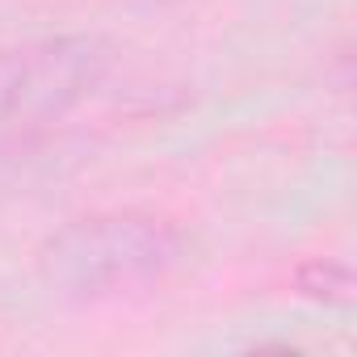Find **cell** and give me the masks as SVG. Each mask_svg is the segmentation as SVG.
<instances>
[{"mask_svg": "<svg viewBox=\"0 0 357 357\" xmlns=\"http://www.w3.org/2000/svg\"><path fill=\"white\" fill-rule=\"evenodd\" d=\"M298 290L311 294V298H328V303H336V298L349 294V269H344L340 261H324V257H315V261H307V265L298 269Z\"/></svg>", "mask_w": 357, "mask_h": 357, "instance_id": "3", "label": "cell"}, {"mask_svg": "<svg viewBox=\"0 0 357 357\" xmlns=\"http://www.w3.org/2000/svg\"><path fill=\"white\" fill-rule=\"evenodd\" d=\"M114 51L97 34L38 38L0 51V151H9L97 93Z\"/></svg>", "mask_w": 357, "mask_h": 357, "instance_id": "2", "label": "cell"}, {"mask_svg": "<svg viewBox=\"0 0 357 357\" xmlns=\"http://www.w3.org/2000/svg\"><path fill=\"white\" fill-rule=\"evenodd\" d=\"M185 257L190 240L181 227L139 211H114L55 231L38 252V273L59 294L105 298L164 282L185 265Z\"/></svg>", "mask_w": 357, "mask_h": 357, "instance_id": "1", "label": "cell"}]
</instances>
